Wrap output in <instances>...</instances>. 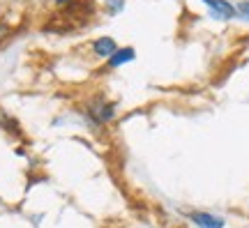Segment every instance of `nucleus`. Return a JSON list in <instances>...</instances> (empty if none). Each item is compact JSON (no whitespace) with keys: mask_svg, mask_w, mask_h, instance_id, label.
I'll list each match as a JSON object with an SVG mask.
<instances>
[{"mask_svg":"<svg viewBox=\"0 0 249 228\" xmlns=\"http://www.w3.org/2000/svg\"><path fill=\"white\" fill-rule=\"evenodd\" d=\"M83 115H86V120H88L90 127L102 129V127H107V124H111L116 120L118 108H116V104H113L111 99H107L104 95H95L86 102Z\"/></svg>","mask_w":249,"mask_h":228,"instance_id":"nucleus-1","label":"nucleus"},{"mask_svg":"<svg viewBox=\"0 0 249 228\" xmlns=\"http://www.w3.org/2000/svg\"><path fill=\"white\" fill-rule=\"evenodd\" d=\"M208 12H210V17L214 21H233V18L238 17V9L233 5L231 0H201Z\"/></svg>","mask_w":249,"mask_h":228,"instance_id":"nucleus-2","label":"nucleus"},{"mask_svg":"<svg viewBox=\"0 0 249 228\" xmlns=\"http://www.w3.org/2000/svg\"><path fill=\"white\" fill-rule=\"evenodd\" d=\"M187 219L192 221L196 228H226V219L224 217L213 214V212H205V210L187 212Z\"/></svg>","mask_w":249,"mask_h":228,"instance_id":"nucleus-3","label":"nucleus"},{"mask_svg":"<svg viewBox=\"0 0 249 228\" xmlns=\"http://www.w3.org/2000/svg\"><path fill=\"white\" fill-rule=\"evenodd\" d=\"M9 2H21V0H9Z\"/></svg>","mask_w":249,"mask_h":228,"instance_id":"nucleus-10","label":"nucleus"},{"mask_svg":"<svg viewBox=\"0 0 249 228\" xmlns=\"http://www.w3.org/2000/svg\"><path fill=\"white\" fill-rule=\"evenodd\" d=\"M9 30H12V28H9V23L0 21V42H2V39H5V37L9 35Z\"/></svg>","mask_w":249,"mask_h":228,"instance_id":"nucleus-8","label":"nucleus"},{"mask_svg":"<svg viewBox=\"0 0 249 228\" xmlns=\"http://www.w3.org/2000/svg\"><path fill=\"white\" fill-rule=\"evenodd\" d=\"M55 5H67V2H71V0H53Z\"/></svg>","mask_w":249,"mask_h":228,"instance_id":"nucleus-9","label":"nucleus"},{"mask_svg":"<svg viewBox=\"0 0 249 228\" xmlns=\"http://www.w3.org/2000/svg\"><path fill=\"white\" fill-rule=\"evenodd\" d=\"M120 46H118V42L113 39V37H97L92 44H90V51H92V55L95 58H99V60L107 62L113 53L118 51Z\"/></svg>","mask_w":249,"mask_h":228,"instance_id":"nucleus-4","label":"nucleus"},{"mask_svg":"<svg viewBox=\"0 0 249 228\" xmlns=\"http://www.w3.org/2000/svg\"><path fill=\"white\" fill-rule=\"evenodd\" d=\"M134 60H136L134 46H120L107 60V70H120V67H124V65H129V62H134Z\"/></svg>","mask_w":249,"mask_h":228,"instance_id":"nucleus-5","label":"nucleus"},{"mask_svg":"<svg viewBox=\"0 0 249 228\" xmlns=\"http://www.w3.org/2000/svg\"><path fill=\"white\" fill-rule=\"evenodd\" d=\"M235 9H238V17L249 21V0H240V2L235 5Z\"/></svg>","mask_w":249,"mask_h":228,"instance_id":"nucleus-7","label":"nucleus"},{"mask_svg":"<svg viewBox=\"0 0 249 228\" xmlns=\"http://www.w3.org/2000/svg\"><path fill=\"white\" fill-rule=\"evenodd\" d=\"M107 9L108 14H118L124 9V0H107Z\"/></svg>","mask_w":249,"mask_h":228,"instance_id":"nucleus-6","label":"nucleus"}]
</instances>
